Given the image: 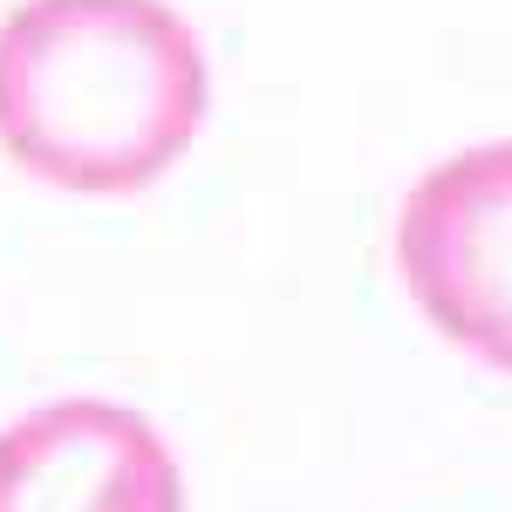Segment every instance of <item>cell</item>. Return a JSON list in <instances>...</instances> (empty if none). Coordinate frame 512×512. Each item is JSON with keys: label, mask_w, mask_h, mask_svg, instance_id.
<instances>
[{"label": "cell", "mask_w": 512, "mask_h": 512, "mask_svg": "<svg viewBox=\"0 0 512 512\" xmlns=\"http://www.w3.org/2000/svg\"><path fill=\"white\" fill-rule=\"evenodd\" d=\"M205 103V48L164 0H21L0 21V151L55 192H151Z\"/></svg>", "instance_id": "obj_1"}, {"label": "cell", "mask_w": 512, "mask_h": 512, "mask_svg": "<svg viewBox=\"0 0 512 512\" xmlns=\"http://www.w3.org/2000/svg\"><path fill=\"white\" fill-rule=\"evenodd\" d=\"M396 267L444 342L512 376V137L472 144L410 185Z\"/></svg>", "instance_id": "obj_2"}, {"label": "cell", "mask_w": 512, "mask_h": 512, "mask_svg": "<svg viewBox=\"0 0 512 512\" xmlns=\"http://www.w3.org/2000/svg\"><path fill=\"white\" fill-rule=\"evenodd\" d=\"M0 512H185V478L151 417L62 396L0 431Z\"/></svg>", "instance_id": "obj_3"}]
</instances>
